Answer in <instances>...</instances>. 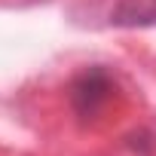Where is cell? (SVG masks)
<instances>
[{
  "label": "cell",
  "instance_id": "cell-1",
  "mask_svg": "<svg viewBox=\"0 0 156 156\" xmlns=\"http://www.w3.org/2000/svg\"><path fill=\"white\" fill-rule=\"evenodd\" d=\"M113 98V76L104 70V67H89L83 70L80 76L73 80L70 86V101H73V110L80 116H98L107 101Z\"/></svg>",
  "mask_w": 156,
  "mask_h": 156
},
{
  "label": "cell",
  "instance_id": "cell-2",
  "mask_svg": "<svg viewBox=\"0 0 156 156\" xmlns=\"http://www.w3.org/2000/svg\"><path fill=\"white\" fill-rule=\"evenodd\" d=\"M110 25L153 28L156 25V0H116V6L110 9Z\"/></svg>",
  "mask_w": 156,
  "mask_h": 156
}]
</instances>
